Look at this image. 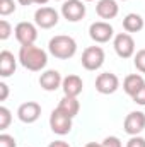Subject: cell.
Wrapping results in <instances>:
<instances>
[{"instance_id":"cell-13","label":"cell","mask_w":145,"mask_h":147,"mask_svg":"<svg viewBox=\"0 0 145 147\" xmlns=\"http://www.w3.org/2000/svg\"><path fill=\"white\" fill-rule=\"evenodd\" d=\"M62 82H63V79L58 70H46L39 77V84L44 91H56L62 86Z\"/></svg>"},{"instance_id":"cell-23","label":"cell","mask_w":145,"mask_h":147,"mask_svg":"<svg viewBox=\"0 0 145 147\" xmlns=\"http://www.w3.org/2000/svg\"><path fill=\"white\" fill-rule=\"evenodd\" d=\"M0 147H17L15 139L9 134H2L0 135Z\"/></svg>"},{"instance_id":"cell-25","label":"cell","mask_w":145,"mask_h":147,"mask_svg":"<svg viewBox=\"0 0 145 147\" xmlns=\"http://www.w3.org/2000/svg\"><path fill=\"white\" fill-rule=\"evenodd\" d=\"M132 99L137 103V105H140V106H145V86L144 87H140L133 96H132Z\"/></svg>"},{"instance_id":"cell-34","label":"cell","mask_w":145,"mask_h":147,"mask_svg":"<svg viewBox=\"0 0 145 147\" xmlns=\"http://www.w3.org/2000/svg\"><path fill=\"white\" fill-rule=\"evenodd\" d=\"M123 2H125V0H123Z\"/></svg>"},{"instance_id":"cell-16","label":"cell","mask_w":145,"mask_h":147,"mask_svg":"<svg viewBox=\"0 0 145 147\" xmlns=\"http://www.w3.org/2000/svg\"><path fill=\"white\" fill-rule=\"evenodd\" d=\"M15 67H17V63H15L14 55L10 51L3 50L0 53V75L2 77H10L12 74L15 72Z\"/></svg>"},{"instance_id":"cell-8","label":"cell","mask_w":145,"mask_h":147,"mask_svg":"<svg viewBox=\"0 0 145 147\" xmlns=\"http://www.w3.org/2000/svg\"><path fill=\"white\" fill-rule=\"evenodd\" d=\"M14 33H15L17 41H19L22 46H26V45H34V41H36V38H38L36 26L31 24V22H26V21L19 22V24L15 26Z\"/></svg>"},{"instance_id":"cell-1","label":"cell","mask_w":145,"mask_h":147,"mask_svg":"<svg viewBox=\"0 0 145 147\" xmlns=\"http://www.w3.org/2000/svg\"><path fill=\"white\" fill-rule=\"evenodd\" d=\"M19 62L28 70L39 72V70H43L46 67L48 55H46L44 50L38 48L34 45H26V46H21V50H19Z\"/></svg>"},{"instance_id":"cell-10","label":"cell","mask_w":145,"mask_h":147,"mask_svg":"<svg viewBox=\"0 0 145 147\" xmlns=\"http://www.w3.org/2000/svg\"><path fill=\"white\" fill-rule=\"evenodd\" d=\"M123 127H125V132L128 135H132V137L138 135L145 128V113H142V111H132V113H128L126 118H125Z\"/></svg>"},{"instance_id":"cell-12","label":"cell","mask_w":145,"mask_h":147,"mask_svg":"<svg viewBox=\"0 0 145 147\" xmlns=\"http://www.w3.org/2000/svg\"><path fill=\"white\" fill-rule=\"evenodd\" d=\"M17 116L24 123H34L38 118L41 116V106L38 103H34V101H28V103H24V105L19 106Z\"/></svg>"},{"instance_id":"cell-11","label":"cell","mask_w":145,"mask_h":147,"mask_svg":"<svg viewBox=\"0 0 145 147\" xmlns=\"http://www.w3.org/2000/svg\"><path fill=\"white\" fill-rule=\"evenodd\" d=\"M118 87H119V79L111 72L99 74L96 79V89L101 94H113Z\"/></svg>"},{"instance_id":"cell-26","label":"cell","mask_w":145,"mask_h":147,"mask_svg":"<svg viewBox=\"0 0 145 147\" xmlns=\"http://www.w3.org/2000/svg\"><path fill=\"white\" fill-rule=\"evenodd\" d=\"M126 147H145V139L144 137H138V135H133L126 142Z\"/></svg>"},{"instance_id":"cell-2","label":"cell","mask_w":145,"mask_h":147,"mask_svg":"<svg viewBox=\"0 0 145 147\" xmlns=\"http://www.w3.org/2000/svg\"><path fill=\"white\" fill-rule=\"evenodd\" d=\"M50 53L55 57V58H60V60H68L72 58L77 51V43L72 36H65V34H58V36L51 38L50 39Z\"/></svg>"},{"instance_id":"cell-5","label":"cell","mask_w":145,"mask_h":147,"mask_svg":"<svg viewBox=\"0 0 145 147\" xmlns=\"http://www.w3.org/2000/svg\"><path fill=\"white\" fill-rule=\"evenodd\" d=\"M62 16L70 22H77V21L84 19V16H85L84 2L82 0H65L62 5Z\"/></svg>"},{"instance_id":"cell-9","label":"cell","mask_w":145,"mask_h":147,"mask_svg":"<svg viewBox=\"0 0 145 147\" xmlns=\"http://www.w3.org/2000/svg\"><path fill=\"white\" fill-rule=\"evenodd\" d=\"M114 34V29L109 22L104 21H97V22H92L91 28H89V36L92 38L96 43H108L109 39Z\"/></svg>"},{"instance_id":"cell-33","label":"cell","mask_w":145,"mask_h":147,"mask_svg":"<svg viewBox=\"0 0 145 147\" xmlns=\"http://www.w3.org/2000/svg\"><path fill=\"white\" fill-rule=\"evenodd\" d=\"M85 2H92V0H85Z\"/></svg>"},{"instance_id":"cell-3","label":"cell","mask_w":145,"mask_h":147,"mask_svg":"<svg viewBox=\"0 0 145 147\" xmlns=\"http://www.w3.org/2000/svg\"><path fill=\"white\" fill-rule=\"evenodd\" d=\"M104 63V50L101 46H89L82 53V65L87 70H97Z\"/></svg>"},{"instance_id":"cell-29","label":"cell","mask_w":145,"mask_h":147,"mask_svg":"<svg viewBox=\"0 0 145 147\" xmlns=\"http://www.w3.org/2000/svg\"><path fill=\"white\" fill-rule=\"evenodd\" d=\"M48 147H70V146H68L65 140H55V142H51Z\"/></svg>"},{"instance_id":"cell-18","label":"cell","mask_w":145,"mask_h":147,"mask_svg":"<svg viewBox=\"0 0 145 147\" xmlns=\"http://www.w3.org/2000/svg\"><path fill=\"white\" fill-rule=\"evenodd\" d=\"M123 29L126 33H138L144 29V19L140 14H128L123 19Z\"/></svg>"},{"instance_id":"cell-19","label":"cell","mask_w":145,"mask_h":147,"mask_svg":"<svg viewBox=\"0 0 145 147\" xmlns=\"http://www.w3.org/2000/svg\"><path fill=\"white\" fill-rule=\"evenodd\" d=\"M58 110H62L63 113H67L68 116H75L79 110H80V103L77 101V98H70V96H63L60 99V105H58Z\"/></svg>"},{"instance_id":"cell-17","label":"cell","mask_w":145,"mask_h":147,"mask_svg":"<svg viewBox=\"0 0 145 147\" xmlns=\"http://www.w3.org/2000/svg\"><path fill=\"white\" fill-rule=\"evenodd\" d=\"M145 86V80L142 75H138V74H130V75H126L125 77V80H123V89H125V92L128 94V96H133L140 87H144Z\"/></svg>"},{"instance_id":"cell-22","label":"cell","mask_w":145,"mask_h":147,"mask_svg":"<svg viewBox=\"0 0 145 147\" xmlns=\"http://www.w3.org/2000/svg\"><path fill=\"white\" fill-rule=\"evenodd\" d=\"M135 67H137V70H140L142 74H145V48L144 50H140V51H137V55H135Z\"/></svg>"},{"instance_id":"cell-27","label":"cell","mask_w":145,"mask_h":147,"mask_svg":"<svg viewBox=\"0 0 145 147\" xmlns=\"http://www.w3.org/2000/svg\"><path fill=\"white\" fill-rule=\"evenodd\" d=\"M103 147H123L121 146V140L118 139V137H106L104 140H103Z\"/></svg>"},{"instance_id":"cell-14","label":"cell","mask_w":145,"mask_h":147,"mask_svg":"<svg viewBox=\"0 0 145 147\" xmlns=\"http://www.w3.org/2000/svg\"><path fill=\"white\" fill-rule=\"evenodd\" d=\"M82 87H84V82L79 75H67L62 82V89L65 96H70V98H77L82 92Z\"/></svg>"},{"instance_id":"cell-30","label":"cell","mask_w":145,"mask_h":147,"mask_svg":"<svg viewBox=\"0 0 145 147\" xmlns=\"http://www.w3.org/2000/svg\"><path fill=\"white\" fill-rule=\"evenodd\" d=\"M17 2H19L21 5H31V3H33L34 0H17Z\"/></svg>"},{"instance_id":"cell-28","label":"cell","mask_w":145,"mask_h":147,"mask_svg":"<svg viewBox=\"0 0 145 147\" xmlns=\"http://www.w3.org/2000/svg\"><path fill=\"white\" fill-rule=\"evenodd\" d=\"M9 96V87L5 82H0V101H5Z\"/></svg>"},{"instance_id":"cell-21","label":"cell","mask_w":145,"mask_h":147,"mask_svg":"<svg viewBox=\"0 0 145 147\" xmlns=\"http://www.w3.org/2000/svg\"><path fill=\"white\" fill-rule=\"evenodd\" d=\"M10 120H12L10 111L7 110L5 106H0V130H5L10 125Z\"/></svg>"},{"instance_id":"cell-15","label":"cell","mask_w":145,"mask_h":147,"mask_svg":"<svg viewBox=\"0 0 145 147\" xmlns=\"http://www.w3.org/2000/svg\"><path fill=\"white\" fill-rule=\"evenodd\" d=\"M118 3L116 0H99L96 5V12L101 19H114L118 16Z\"/></svg>"},{"instance_id":"cell-6","label":"cell","mask_w":145,"mask_h":147,"mask_svg":"<svg viewBox=\"0 0 145 147\" xmlns=\"http://www.w3.org/2000/svg\"><path fill=\"white\" fill-rule=\"evenodd\" d=\"M113 46H114V51L118 53V57H121V58H130L135 53V41L128 33L116 34Z\"/></svg>"},{"instance_id":"cell-32","label":"cell","mask_w":145,"mask_h":147,"mask_svg":"<svg viewBox=\"0 0 145 147\" xmlns=\"http://www.w3.org/2000/svg\"><path fill=\"white\" fill-rule=\"evenodd\" d=\"M50 0H34V3H39V5H44V3H48Z\"/></svg>"},{"instance_id":"cell-7","label":"cell","mask_w":145,"mask_h":147,"mask_svg":"<svg viewBox=\"0 0 145 147\" xmlns=\"http://www.w3.org/2000/svg\"><path fill=\"white\" fill-rule=\"evenodd\" d=\"M34 22L41 29H50L58 24V12L53 7H41L34 12Z\"/></svg>"},{"instance_id":"cell-31","label":"cell","mask_w":145,"mask_h":147,"mask_svg":"<svg viewBox=\"0 0 145 147\" xmlns=\"http://www.w3.org/2000/svg\"><path fill=\"white\" fill-rule=\"evenodd\" d=\"M84 147H103V144H96V142H89V144H85Z\"/></svg>"},{"instance_id":"cell-24","label":"cell","mask_w":145,"mask_h":147,"mask_svg":"<svg viewBox=\"0 0 145 147\" xmlns=\"http://www.w3.org/2000/svg\"><path fill=\"white\" fill-rule=\"evenodd\" d=\"M10 33H12L10 24H9L5 19H2V21H0V39H7V38L10 36Z\"/></svg>"},{"instance_id":"cell-4","label":"cell","mask_w":145,"mask_h":147,"mask_svg":"<svg viewBox=\"0 0 145 147\" xmlns=\"http://www.w3.org/2000/svg\"><path fill=\"white\" fill-rule=\"evenodd\" d=\"M50 127L55 134L58 135H67L72 130V116H68L67 113H63L62 110H53L51 116H50Z\"/></svg>"},{"instance_id":"cell-20","label":"cell","mask_w":145,"mask_h":147,"mask_svg":"<svg viewBox=\"0 0 145 147\" xmlns=\"http://www.w3.org/2000/svg\"><path fill=\"white\" fill-rule=\"evenodd\" d=\"M15 12V2L14 0H0V16H9Z\"/></svg>"}]
</instances>
